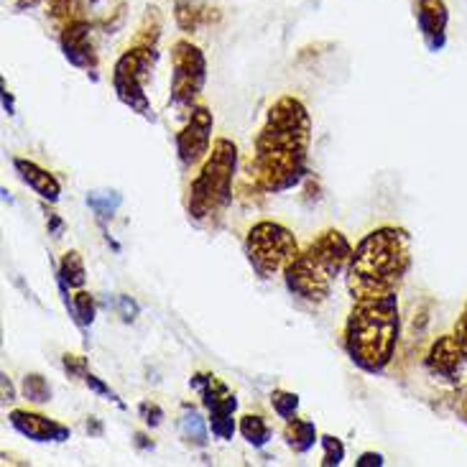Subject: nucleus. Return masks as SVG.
<instances>
[{
    "label": "nucleus",
    "mask_w": 467,
    "mask_h": 467,
    "mask_svg": "<svg viewBox=\"0 0 467 467\" xmlns=\"http://www.w3.org/2000/svg\"><path fill=\"white\" fill-rule=\"evenodd\" d=\"M312 143V115L299 98H278L268 113L253 153V174L264 192H289L306 177Z\"/></svg>",
    "instance_id": "f257e3e1"
},
{
    "label": "nucleus",
    "mask_w": 467,
    "mask_h": 467,
    "mask_svg": "<svg viewBox=\"0 0 467 467\" xmlns=\"http://www.w3.org/2000/svg\"><path fill=\"white\" fill-rule=\"evenodd\" d=\"M411 268V235L404 228L383 225L370 230L353 248L345 271L348 291L358 299H376L396 294Z\"/></svg>",
    "instance_id": "f03ea898"
},
{
    "label": "nucleus",
    "mask_w": 467,
    "mask_h": 467,
    "mask_svg": "<svg viewBox=\"0 0 467 467\" xmlns=\"http://www.w3.org/2000/svg\"><path fill=\"white\" fill-rule=\"evenodd\" d=\"M401 337V312L399 296L358 299L345 322V350L355 366L370 376L383 373L396 355Z\"/></svg>",
    "instance_id": "7ed1b4c3"
},
{
    "label": "nucleus",
    "mask_w": 467,
    "mask_h": 467,
    "mask_svg": "<svg viewBox=\"0 0 467 467\" xmlns=\"http://www.w3.org/2000/svg\"><path fill=\"white\" fill-rule=\"evenodd\" d=\"M350 258H353L350 240L340 230H325L286 265L284 284L291 296H296L299 302H327L335 281L348 271Z\"/></svg>",
    "instance_id": "20e7f679"
},
{
    "label": "nucleus",
    "mask_w": 467,
    "mask_h": 467,
    "mask_svg": "<svg viewBox=\"0 0 467 467\" xmlns=\"http://www.w3.org/2000/svg\"><path fill=\"white\" fill-rule=\"evenodd\" d=\"M235 169H238L235 143L228 139H217L207 153L204 164L200 166V174L192 179L190 200H187L192 220L207 223L233 202Z\"/></svg>",
    "instance_id": "39448f33"
},
{
    "label": "nucleus",
    "mask_w": 467,
    "mask_h": 467,
    "mask_svg": "<svg viewBox=\"0 0 467 467\" xmlns=\"http://www.w3.org/2000/svg\"><path fill=\"white\" fill-rule=\"evenodd\" d=\"M159 36H161V18L151 28L143 26L136 41L120 54V59L113 67L115 98L123 102L130 113H139L143 118L151 115L146 85H149L156 59H159Z\"/></svg>",
    "instance_id": "423d86ee"
},
{
    "label": "nucleus",
    "mask_w": 467,
    "mask_h": 467,
    "mask_svg": "<svg viewBox=\"0 0 467 467\" xmlns=\"http://www.w3.org/2000/svg\"><path fill=\"white\" fill-rule=\"evenodd\" d=\"M245 258L261 278L284 276L286 265L299 255V240L286 225L274 220L255 223L245 235Z\"/></svg>",
    "instance_id": "0eeeda50"
},
{
    "label": "nucleus",
    "mask_w": 467,
    "mask_h": 467,
    "mask_svg": "<svg viewBox=\"0 0 467 467\" xmlns=\"http://www.w3.org/2000/svg\"><path fill=\"white\" fill-rule=\"evenodd\" d=\"M207 82V59L192 41L182 38L171 47V85L169 100L179 110H194Z\"/></svg>",
    "instance_id": "6e6552de"
},
{
    "label": "nucleus",
    "mask_w": 467,
    "mask_h": 467,
    "mask_svg": "<svg viewBox=\"0 0 467 467\" xmlns=\"http://www.w3.org/2000/svg\"><path fill=\"white\" fill-rule=\"evenodd\" d=\"M190 386L194 391L202 393V404L207 409V424L213 437L228 442L235 434V409H238V399L235 393L230 391L228 386L215 376L207 373H197L190 380Z\"/></svg>",
    "instance_id": "1a4fd4ad"
},
{
    "label": "nucleus",
    "mask_w": 467,
    "mask_h": 467,
    "mask_svg": "<svg viewBox=\"0 0 467 467\" xmlns=\"http://www.w3.org/2000/svg\"><path fill=\"white\" fill-rule=\"evenodd\" d=\"M213 113L210 108L197 105L190 113L187 126L179 130L177 136V156L184 169H194L197 164H202L210 153V143H213Z\"/></svg>",
    "instance_id": "9d476101"
},
{
    "label": "nucleus",
    "mask_w": 467,
    "mask_h": 467,
    "mask_svg": "<svg viewBox=\"0 0 467 467\" xmlns=\"http://www.w3.org/2000/svg\"><path fill=\"white\" fill-rule=\"evenodd\" d=\"M59 47H62L67 62L75 64L77 69H98V51L92 44V26L82 18L67 21L59 34Z\"/></svg>",
    "instance_id": "9b49d317"
},
{
    "label": "nucleus",
    "mask_w": 467,
    "mask_h": 467,
    "mask_svg": "<svg viewBox=\"0 0 467 467\" xmlns=\"http://www.w3.org/2000/svg\"><path fill=\"white\" fill-rule=\"evenodd\" d=\"M11 427L18 434H24L34 442H67L72 437L69 427H64L54 419L36 414V411H26V409H13L11 411Z\"/></svg>",
    "instance_id": "f8f14e48"
},
{
    "label": "nucleus",
    "mask_w": 467,
    "mask_h": 467,
    "mask_svg": "<svg viewBox=\"0 0 467 467\" xmlns=\"http://www.w3.org/2000/svg\"><path fill=\"white\" fill-rule=\"evenodd\" d=\"M417 26L430 51H442L447 44V24L450 11L444 0H417Z\"/></svg>",
    "instance_id": "ddd939ff"
},
{
    "label": "nucleus",
    "mask_w": 467,
    "mask_h": 467,
    "mask_svg": "<svg viewBox=\"0 0 467 467\" xmlns=\"http://www.w3.org/2000/svg\"><path fill=\"white\" fill-rule=\"evenodd\" d=\"M462 366H467V358L462 353V348H460V342L455 340V335L440 337L430 348V353H427V368L434 376L455 379Z\"/></svg>",
    "instance_id": "4468645a"
},
{
    "label": "nucleus",
    "mask_w": 467,
    "mask_h": 467,
    "mask_svg": "<svg viewBox=\"0 0 467 467\" xmlns=\"http://www.w3.org/2000/svg\"><path fill=\"white\" fill-rule=\"evenodd\" d=\"M13 169H16V174L21 177V182L36 192L44 202H59L62 184H59V179L54 177L51 171L41 169L36 161H28V159H13Z\"/></svg>",
    "instance_id": "2eb2a0df"
},
{
    "label": "nucleus",
    "mask_w": 467,
    "mask_h": 467,
    "mask_svg": "<svg viewBox=\"0 0 467 467\" xmlns=\"http://www.w3.org/2000/svg\"><path fill=\"white\" fill-rule=\"evenodd\" d=\"M284 440L286 447L296 455H306L317 442H319V434H317L315 421L309 419H286V427H284Z\"/></svg>",
    "instance_id": "dca6fc26"
},
{
    "label": "nucleus",
    "mask_w": 467,
    "mask_h": 467,
    "mask_svg": "<svg viewBox=\"0 0 467 467\" xmlns=\"http://www.w3.org/2000/svg\"><path fill=\"white\" fill-rule=\"evenodd\" d=\"M240 434H243V440L251 444V447H265V444L271 442V427H268V421L264 417H258V414H245V417H240L238 424Z\"/></svg>",
    "instance_id": "f3484780"
},
{
    "label": "nucleus",
    "mask_w": 467,
    "mask_h": 467,
    "mask_svg": "<svg viewBox=\"0 0 467 467\" xmlns=\"http://www.w3.org/2000/svg\"><path fill=\"white\" fill-rule=\"evenodd\" d=\"M59 278H62L64 286L69 289H82L85 286V278H88V271H85V261L77 251H67L62 258V265H59Z\"/></svg>",
    "instance_id": "a211bd4d"
},
{
    "label": "nucleus",
    "mask_w": 467,
    "mask_h": 467,
    "mask_svg": "<svg viewBox=\"0 0 467 467\" xmlns=\"http://www.w3.org/2000/svg\"><path fill=\"white\" fill-rule=\"evenodd\" d=\"M179 430H182V437L190 444H194V447H204L207 444V424H204L202 417L194 409H190V406H184Z\"/></svg>",
    "instance_id": "6ab92c4d"
},
{
    "label": "nucleus",
    "mask_w": 467,
    "mask_h": 467,
    "mask_svg": "<svg viewBox=\"0 0 467 467\" xmlns=\"http://www.w3.org/2000/svg\"><path fill=\"white\" fill-rule=\"evenodd\" d=\"M21 391H24L26 399H28V401H34V404H47V401H51L49 383H47V379H44V376H38V373L26 376Z\"/></svg>",
    "instance_id": "aec40b11"
},
{
    "label": "nucleus",
    "mask_w": 467,
    "mask_h": 467,
    "mask_svg": "<svg viewBox=\"0 0 467 467\" xmlns=\"http://www.w3.org/2000/svg\"><path fill=\"white\" fill-rule=\"evenodd\" d=\"M72 315H75V319L82 327L92 325V319H95V299H92V294L77 289V294L72 296Z\"/></svg>",
    "instance_id": "412c9836"
},
{
    "label": "nucleus",
    "mask_w": 467,
    "mask_h": 467,
    "mask_svg": "<svg viewBox=\"0 0 467 467\" xmlns=\"http://www.w3.org/2000/svg\"><path fill=\"white\" fill-rule=\"evenodd\" d=\"M271 406H274V411H276L281 419L296 417V411H299V396L278 389V391L271 393Z\"/></svg>",
    "instance_id": "4be33fe9"
},
{
    "label": "nucleus",
    "mask_w": 467,
    "mask_h": 467,
    "mask_svg": "<svg viewBox=\"0 0 467 467\" xmlns=\"http://www.w3.org/2000/svg\"><path fill=\"white\" fill-rule=\"evenodd\" d=\"M319 442H322V447H325L322 467L342 465V460H345V444H342L337 437H332V434H325V437H319Z\"/></svg>",
    "instance_id": "5701e85b"
},
{
    "label": "nucleus",
    "mask_w": 467,
    "mask_h": 467,
    "mask_svg": "<svg viewBox=\"0 0 467 467\" xmlns=\"http://www.w3.org/2000/svg\"><path fill=\"white\" fill-rule=\"evenodd\" d=\"M47 3H49L51 21H59L62 24V21H72L79 0H47Z\"/></svg>",
    "instance_id": "b1692460"
},
{
    "label": "nucleus",
    "mask_w": 467,
    "mask_h": 467,
    "mask_svg": "<svg viewBox=\"0 0 467 467\" xmlns=\"http://www.w3.org/2000/svg\"><path fill=\"white\" fill-rule=\"evenodd\" d=\"M64 368L69 376H82V379L88 376V363L79 355H64Z\"/></svg>",
    "instance_id": "393cba45"
},
{
    "label": "nucleus",
    "mask_w": 467,
    "mask_h": 467,
    "mask_svg": "<svg viewBox=\"0 0 467 467\" xmlns=\"http://www.w3.org/2000/svg\"><path fill=\"white\" fill-rule=\"evenodd\" d=\"M455 340L460 342V348H462V353H465L467 358V306L462 309V315H460V319H457V325H455Z\"/></svg>",
    "instance_id": "a878e982"
},
{
    "label": "nucleus",
    "mask_w": 467,
    "mask_h": 467,
    "mask_svg": "<svg viewBox=\"0 0 467 467\" xmlns=\"http://www.w3.org/2000/svg\"><path fill=\"white\" fill-rule=\"evenodd\" d=\"M355 465L358 467H379V465H383V457L379 455V452H366V455L360 457V460H358V462H355Z\"/></svg>",
    "instance_id": "bb28decb"
},
{
    "label": "nucleus",
    "mask_w": 467,
    "mask_h": 467,
    "mask_svg": "<svg viewBox=\"0 0 467 467\" xmlns=\"http://www.w3.org/2000/svg\"><path fill=\"white\" fill-rule=\"evenodd\" d=\"M38 3H41V0H13V5H16L18 11H34Z\"/></svg>",
    "instance_id": "cd10ccee"
},
{
    "label": "nucleus",
    "mask_w": 467,
    "mask_h": 467,
    "mask_svg": "<svg viewBox=\"0 0 467 467\" xmlns=\"http://www.w3.org/2000/svg\"><path fill=\"white\" fill-rule=\"evenodd\" d=\"M3 399H5V401H13V386L11 380H8V376H3Z\"/></svg>",
    "instance_id": "c85d7f7f"
},
{
    "label": "nucleus",
    "mask_w": 467,
    "mask_h": 467,
    "mask_svg": "<svg viewBox=\"0 0 467 467\" xmlns=\"http://www.w3.org/2000/svg\"><path fill=\"white\" fill-rule=\"evenodd\" d=\"M460 411H462V417L467 421V391H465V399H462V406H460Z\"/></svg>",
    "instance_id": "c756f323"
}]
</instances>
